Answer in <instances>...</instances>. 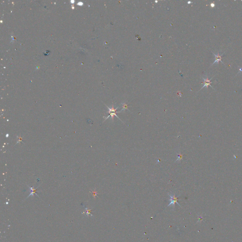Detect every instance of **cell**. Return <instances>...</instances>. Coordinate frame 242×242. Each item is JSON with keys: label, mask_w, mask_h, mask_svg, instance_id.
Returning <instances> with one entry per match:
<instances>
[{"label": "cell", "mask_w": 242, "mask_h": 242, "mask_svg": "<svg viewBox=\"0 0 242 242\" xmlns=\"http://www.w3.org/2000/svg\"><path fill=\"white\" fill-rule=\"evenodd\" d=\"M106 106H107V108H108V109H109V112H108V113H109V115H108L107 117H106V118H105V120H104L103 123H104V122L106 120H107V119H108V118L110 116H111V119H112V121H114V116H116V117H117L118 119H119L121 120V119H120V118H119L117 116V115H116V114H117V113H120V112H117V111H116V110L118 109V107H117V108H116L115 109V108H114V105H113V104L112 105V108H109V107H108V106H107V105H106Z\"/></svg>", "instance_id": "obj_1"}, {"label": "cell", "mask_w": 242, "mask_h": 242, "mask_svg": "<svg viewBox=\"0 0 242 242\" xmlns=\"http://www.w3.org/2000/svg\"><path fill=\"white\" fill-rule=\"evenodd\" d=\"M203 78V80H204V85H203V87L201 88V89H202L203 88H205V87H206V88H207L208 86H210V87H211L212 88H212V87L211 86V83H212V82H211V79H212V78H211V79H208V78H207L206 79H205V78Z\"/></svg>", "instance_id": "obj_2"}, {"label": "cell", "mask_w": 242, "mask_h": 242, "mask_svg": "<svg viewBox=\"0 0 242 242\" xmlns=\"http://www.w3.org/2000/svg\"><path fill=\"white\" fill-rule=\"evenodd\" d=\"M29 188H30V191H31V193H30V194L29 195V196L28 197H28H30V196H33V195H34V194H35L37 196H38V194L36 193V189H37V187L36 189H35V188H33V187H30V186H29ZM38 197H39V196H38Z\"/></svg>", "instance_id": "obj_5"}, {"label": "cell", "mask_w": 242, "mask_h": 242, "mask_svg": "<svg viewBox=\"0 0 242 242\" xmlns=\"http://www.w3.org/2000/svg\"><path fill=\"white\" fill-rule=\"evenodd\" d=\"M8 136H9V135H8V134H7V135H6V137H8Z\"/></svg>", "instance_id": "obj_10"}, {"label": "cell", "mask_w": 242, "mask_h": 242, "mask_svg": "<svg viewBox=\"0 0 242 242\" xmlns=\"http://www.w3.org/2000/svg\"><path fill=\"white\" fill-rule=\"evenodd\" d=\"M182 158H183V155L181 154H180V155H178V158L176 160V161H177L178 160H181Z\"/></svg>", "instance_id": "obj_8"}, {"label": "cell", "mask_w": 242, "mask_h": 242, "mask_svg": "<svg viewBox=\"0 0 242 242\" xmlns=\"http://www.w3.org/2000/svg\"><path fill=\"white\" fill-rule=\"evenodd\" d=\"M17 137L18 138V140L16 144L18 143H20L22 140V137H21V136H19V137L17 136Z\"/></svg>", "instance_id": "obj_7"}, {"label": "cell", "mask_w": 242, "mask_h": 242, "mask_svg": "<svg viewBox=\"0 0 242 242\" xmlns=\"http://www.w3.org/2000/svg\"><path fill=\"white\" fill-rule=\"evenodd\" d=\"M169 196H170V198H171V199H170V201H171V202H170V204L168 205V206H169L172 205H173V206H174V204H175V203H177V204L179 205V204H178V203L177 202V201H178V198H177V197H176L174 195H173L172 196V195H171L169 194Z\"/></svg>", "instance_id": "obj_3"}, {"label": "cell", "mask_w": 242, "mask_h": 242, "mask_svg": "<svg viewBox=\"0 0 242 242\" xmlns=\"http://www.w3.org/2000/svg\"><path fill=\"white\" fill-rule=\"evenodd\" d=\"M122 105H123V109L121 110V112L122 111H123V110H126V109H127V110H128V104H126V103H122Z\"/></svg>", "instance_id": "obj_6"}, {"label": "cell", "mask_w": 242, "mask_h": 242, "mask_svg": "<svg viewBox=\"0 0 242 242\" xmlns=\"http://www.w3.org/2000/svg\"><path fill=\"white\" fill-rule=\"evenodd\" d=\"M214 55H215V61L213 63V64L212 65H213L214 64H215V63H218L219 62H221L222 63H223V62L221 61V59H222V55H223V54H222V55H220L219 54V53H218L217 54H216L215 53H213Z\"/></svg>", "instance_id": "obj_4"}, {"label": "cell", "mask_w": 242, "mask_h": 242, "mask_svg": "<svg viewBox=\"0 0 242 242\" xmlns=\"http://www.w3.org/2000/svg\"><path fill=\"white\" fill-rule=\"evenodd\" d=\"M211 6L212 7H214L215 6V4H214V3H211Z\"/></svg>", "instance_id": "obj_9"}]
</instances>
